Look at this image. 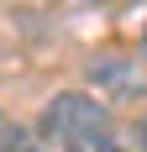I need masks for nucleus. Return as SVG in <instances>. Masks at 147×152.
Instances as JSON below:
<instances>
[{"mask_svg":"<svg viewBox=\"0 0 147 152\" xmlns=\"http://www.w3.org/2000/svg\"><path fill=\"white\" fill-rule=\"evenodd\" d=\"M137 137H142V152H147V121H142V126H137Z\"/></svg>","mask_w":147,"mask_h":152,"instance_id":"4","label":"nucleus"},{"mask_svg":"<svg viewBox=\"0 0 147 152\" xmlns=\"http://www.w3.org/2000/svg\"><path fill=\"white\" fill-rule=\"evenodd\" d=\"M42 137L63 142V152L84 147V142H105L110 137V115H105V105L89 100V94H58V100L42 110Z\"/></svg>","mask_w":147,"mask_h":152,"instance_id":"1","label":"nucleus"},{"mask_svg":"<svg viewBox=\"0 0 147 152\" xmlns=\"http://www.w3.org/2000/svg\"><path fill=\"white\" fill-rule=\"evenodd\" d=\"M68 152H121V147L105 137V142H84V147H68Z\"/></svg>","mask_w":147,"mask_h":152,"instance_id":"3","label":"nucleus"},{"mask_svg":"<svg viewBox=\"0 0 147 152\" xmlns=\"http://www.w3.org/2000/svg\"><path fill=\"white\" fill-rule=\"evenodd\" d=\"M0 152H32V142L21 131H0Z\"/></svg>","mask_w":147,"mask_h":152,"instance_id":"2","label":"nucleus"}]
</instances>
